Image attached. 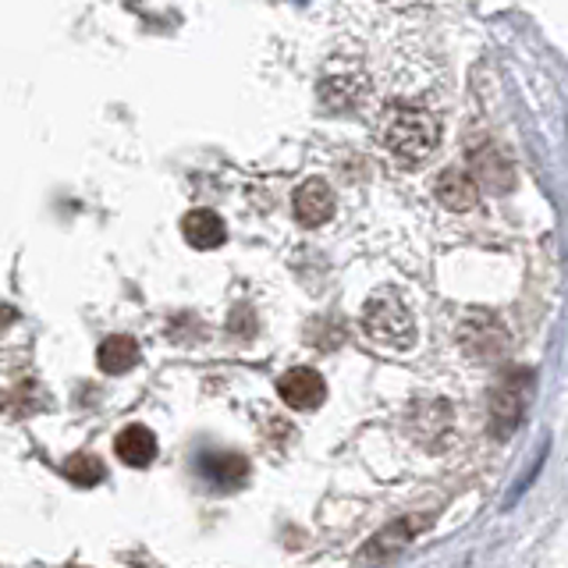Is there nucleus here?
I'll list each match as a JSON object with an SVG mask.
<instances>
[{"label": "nucleus", "instance_id": "obj_7", "mask_svg": "<svg viewBox=\"0 0 568 568\" xmlns=\"http://www.w3.org/2000/svg\"><path fill=\"white\" fill-rule=\"evenodd\" d=\"M114 452L118 458L124 462V466H132V469H142V466H150V462L156 458V434L146 430V426H124V430L118 434L114 440Z\"/></svg>", "mask_w": 568, "mask_h": 568}, {"label": "nucleus", "instance_id": "obj_2", "mask_svg": "<svg viewBox=\"0 0 568 568\" xmlns=\"http://www.w3.org/2000/svg\"><path fill=\"white\" fill-rule=\"evenodd\" d=\"M363 331L369 334V342H377L384 348H413L416 342V320L405 310V302H398L395 295H377L366 302Z\"/></svg>", "mask_w": 568, "mask_h": 568}, {"label": "nucleus", "instance_id": "obj_9", "mask_svg": "<svg viewBox=\"0 0 568 568\" xmlns=\"http://www.w3.org/2000/svg\"><path fill=\"white\" fill-rule=\"evenodd\" d=\"M519 377H523V373H508L505 384L497 387V395H494V416H497V423L505 426V430H511V426H519V416H523V402H526V395L511 398V395H515V387H519Z\"/></svg>", "mask_w": 568, "mask_h": 568}, {"label": "nucleus", "instance_id": "obj_6", "mask_svg": "<svg viewBox=\"0 0 568 568\" xmlns=\"http://www.w3.org/2000/svg\"><path fill=\"white\" fill-rule=\"evenodd\" d=\"M182 235L192 248H217L227 242V224L221 221V213H213V210H189L185 217H182Z\"/></svg>", "mask_w": 568, "mask_h": 568}, {"label": "nucleus", "instance_id": "obj_1", "mask_svg": "<svg viewBox=\"0 0 568 568\" xmlns=\"http://www.w3.org/2000/svg\"><path fill=\"white\" fill-rule=\"evenodd\" d=\"M381 139L405 164H419V160H426L437 150L440 121L430 111H423V106H398V111L387 114Z\"/></svg>", "mask_w": 568, "mask_h": 568}, {"label": "nucleus", "instance_id": "obj_5", "mask_svg": "<svg viewBox=\"0 0 568 568\" xmlns=\"http://www.w3.org/2000/svg\"><path fill=\"white\" fill-rule=\"evenodd\" d=\"M434 195L440 206H448L455 213H466L479 203V185L473 182V174L466 168H448L437 174V185Z\"/></svg>", "mask_w": 568, "mask_h": 568}, {"label": "nucleus", "instance_id": "obj_8", "mask_svg": "<svg viewBox=\"0 0 568 568\" xmlns=\"http://www.w3.org/2000/svg\"><path fill=\"white\" fill-rule=\"evenodd\" d=\"M97 363L103 373H111V377L114 373H129L132 366H139V342L135 337H124V334L106 337L97 352Z\"/></svg>", "mask_w": 568, "mask_h": 568}, {"label": "nucleus", "instance_id": "obj_12", "mask_svg": "<svg viewBox=\"0 0 568 568\" xmlns=\"http://www.w3.org/2000/svg\"><path fill=\"white\" fill-rule=\"evenodd\" d=\"M11 320H14V310H11V306H4V302H0V331H4V327L11 324Z\"/></svg>", "mask_w": 568, "mask_h": 568}, {"label": "nucleus", "instance_id": "obj_11", "mask_svg": "<svg viewBox=\"0 0 568 568\" xmlns=\"http://www.w3.org/2000/svg\"><path fill=\"white\" fill-rule=\"evenodd\" d=\"M64 473H68L71 484H79V487H97L100 479H103V462L93 458V455H75V458H68Z\"/></svg>", "mask_w": 568, "mask_h": 568}, {"label": "nucleus", "instance_id": "obj_3", "mask_svg": "<svg viewBox=\"0 0 568 568\" xmlns=\"http://www.w3.org/2000/svg\"><path fill=\"white\" fill-rule=\"evenodd\" d=\"M277 395L288 408H298V413H310L320 402L327 398V381L320 377L310 366H295L277 381Z\"/></svg>", "mask_w": 568, "mask_h": 568}, {"label": "nucleus", "instance_id": "obj_10", "mask_svg": "<svg viewBox=\"0 0 568 568\" xmlns=\"http://www.w3.org/2000/svg\"><path fill=\"white\" fill-rule=\"evenodd\" d=\"M416 529H419V523H413V519H405V523L387 526V529L381 532V537L366 547V558H390L398 547H405L408 540L416 537Z\"/></svg>", "mask_w": 568, "mask_h": 568}, {"label": "nucleus", "instance_id": "obj_4", "mask_svg": "<svg viewBox=\"0 0 568 568\" xmlns=\"http://www.w3.org/2000/svg\"><path fill=\"white\" fill-rule=\"evenodd\" d=\"M292 206H295L298 224L316 227V224H327V221L334 217L337 200H334V189H331L327 182H320V178H310L306 185H298V189H295Z\"/></svg>", "mask_w": 568, "mask_h": 568}]
</instances>
